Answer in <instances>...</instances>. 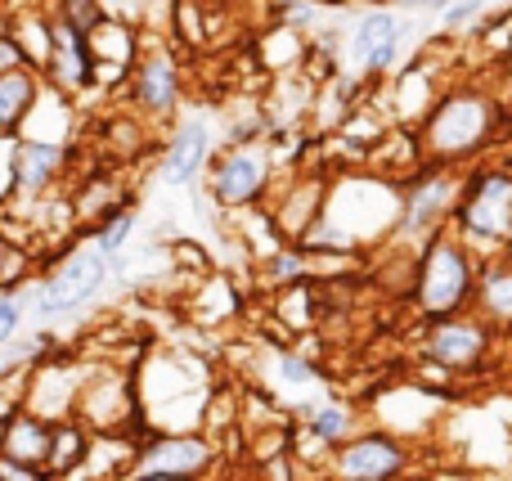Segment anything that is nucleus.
<instances>
[{
    "label": "nucleus",
    "mask_w": 512,
    "mask_h": 481,
    "mask_svg": "<svg viewBox=\"0 0 512 481\" xmlns=\"http://www.w3.org/2000/svg\"><path fill=\"white\" fill-rule=\"evenodd\" d=\"M414 144L423 162L459 171L495 158L504 149V90H490L481 81H450L414 126Z\"/></svg>",
    "instance_id": "f257e3e1"
},
{
    "label": "nucleus",
    "mask_w": 512,
    "mask_h": 481,
    "mask_svg": "<svg viewBox=\"0 0 512 481\" xmlns=\"http://www.w3.org/2000/svg\"><path fill=\"white\" fill-rule=\"evenodd\" d=\"M477 266H481V257L445 225L409 261V306L423 320H445V315L472 311Z\"/></svg>",
    "instance_id": "f03ea898"
},
{
    "label": "nucleus",
    "mask_w": 512,
    "mask_h": 481,
    "mask_svg": "<svg viewBox=\"0 0 512 481\" xmlns=\"http://www.w3.org/2000/svg\"><path fill=\"white\" fill-rule=\"evenodd\" d=\"M450 230L459 234L477 257H495V252L512 248V167L499 153L472 162V167L463 171Z\"/></svg>",
    "instance_id": "7ed1b4c3"
},
{
    "label": "nucleus",
    "mask_w": 512,
    "mask_h": 481,
    "mask_svg": "<svg viewBox=\"0 0 512 481\" xmlns=\"http://www.w3.org/2000/svg\"><path fill=\"white\" fill-rule=\"evenodd\" d=\"M400 185V203H396V225H391L387 243L400 257H414L432 234H441L454 216L459 203V185L463 171L459 167H441V162H418L414 176L396 180Z\"/></svg>",
    "instance_id": "20e7f679"
},
{
    "label": "nucleus",
    "mask_w": 512,
    "mask_h": 481,
    "mask_svg": "<svg viewBox=\"0 0 512 481\" xmlns=\"http://www.w3.org/2000/svg\"><path fill=\"white\" fill-rule=\"evenodd\" d=\"M108 279H113V266H108L104 252L90 248H63L59 261L45 270L41 284H23L18 288V302L23 311H36L41 320H59V315H77L86 306H95L104 297Z\"/></svg>",
    "instance_id": "39448f33"
},
{
    "label": "nucleus",
    "mask_w": 512,
    "mask_h": 481,
    "mask_svg": "<svg viewBox=\"0 0 512 481\" xmlns=\"http://www.w3.org/2000/svg\"><path fill=\"white\" fill-rule=\"evenodd\" d=\"M207 194L221 212H256L274 189V158L261 140L256 144H225L207 162Z\"/></svg>",
    "instance_id": "423d86ee"
},
{
    "label": "nucleus",
    "mask_w": 512,
    "mask_h": 481,
    "mask_svg": "<svg viewBox=\"0 0 512 481\" xmlns=\"http://www.w3.org/2000/svg\"><path fill=\"white\" fill-rule=\"evenodd\" d=\"M423 360L441 374H481L495 356L499 333L481 315H445V320H423Z\"/></svg>",
    "instance_id": "0eeeda50"
},
{
    "label": "nucleus",
    "mask_w": 512,
    "mask_h": 481,
    "mask_svg": "<svg viewBox=\"0 0 512 481\" xmlns=\"http://www.w3.org/2000/svg\"><path fill=\"white\" fill-rule=\"evenodd\" d=\"M414 468L409 446L387 428H364L346 437L328 459V481H400Z\"/></svg>",
    "instance_id": "6e6552de"
},
{
    "label": "nucleus",
    "mask_w": 512,
    "mask_h": 481,
    "mask_svg": "<svg viewBox=\"0 0 512 481\" xmlns=\"http://www.w3.org/2000/svg\"><path fill=\"white\" fill-rule=\"evenodd\" d=\"M221 464V450L203 432H153L135 446L131 473H162L176 481H207Z\"/></svg>",
    "instance_id": "1a4fd4ad"
},
{
    "label": "nucleus",
    "mask_w": 512,
    "mask_h": 481,
    "mask_svg": "<svg viewBox=\"0 0 512 481\" xmlns=\"http://www.w3.org/2000/svg\"><path fill=\"white\" fill-rule=\"evenodd\" d=\"M131 113L140 122H176L180 99H185V72L171 50H140L131 77H126Z\"/></svg>",
    "instance_id": "9d476101"
},
{
    "label": "nucleus",
    "mask_w": 512,
    "mask_h": 481,
    "mask_svg": "<svg viewBox=\"0 0 512 481\" xmlns=\"http://www.w3.org/2000/svg\"><path fill=\"white\" fill-rule=\"evenodd\" d=\"M405 32H409V23L400 9L369 5V9H360V18L346 32V54H351V63L364 77H387L396 68L400 50H405Z\"/></svg>",
    "instance_id": "9b49d317"
},
{
    "label": "nucleus",
    "mask_w": 512,
    "mask_h": 481,
    "mask_svg": "<svg viewBox=\"0 0 512 481\" xmlns=\"http://www.w3.org/2000/svg\"><path fill=\"white\" fill-rule=\"evenodd\" d=\"M68 140H36L18 135L9 144V198L14 203H41L63 176H68Z\"/></svg>",
    "instance_id": "f8f14e48"
},
{
    "label": "nucleus",
    "mask_w": 512,
    "mask_h": 481,
    "mask_svg": "<svg viewBox=\"0 0 512 481\" xmlns=\"http://www.w3.org/2000/svg\"><path fill=\"white\" fill-rule=\"evenodd\" d=\"M207 162H212V122L207 117H185V122L171 126L167 144H162L158 180L167 189H189L198 185Z\"/></svg>",
    "instance_id": "ddd939ff"
},
{
    "label": "nucleus",
    "mask_w": 512,
    "mask_h": 481,
    "mask_svg": "<svg viewBox=\"0 0 512 481\" xmlns=\"http://www.w3.org/2000/svg\"><path fill=\"white\" fill-rule=\"evenodd\" d=\"M41 77L50 81L59 95H81V90L95 81L90 41L81 32H72L68 23H59V18L50 23V54H45V63H41Z\"/></svg>",
    "instance_id": "4468645a"
},
{
    "label": "nucleus",
    "mask_w": 512,
    "mask_h": 481,
    "mask_svg": "<svg viewBox=\"0 0 512 481\" xmlns=\"http://www.w3.org/2000/svg\"><path fill=\"white\" fill-rule=\"evenodd\" d=\"M472 315H481L495 333L512 338V248L481 257L477 288H472Z\"/></svg>",
    "instance_id": "2eb2a0df"
},
{
    "label": "nucleus",
    "mask_w": 512,
    "mask_h": 481,
    "mask_svg": "<svg viewBox=\"0 0 512 481\" xmlns=\"http://www.w3.org/2000/svg\"><path fill=\"white\" fill-rule=\"evenodd\" d=\"M41 99H45V77L36 68L0 72V140H18Z\"/></svg>",
    "instance_id": "dca6fc26"
},
{
    "label": "nucleus",
    "mask_w": 512,
    "mask_h": 481,
    "mask_svg": "<svg viewBox=\"0 0 512 481\" xmlns=\"http://www.w3.org/2000/svg\"><path fill=\"white\" fill-rule=\"evenodd\" d=\"M45 446H50V419L23 410V405H9L0 414V455L18 459V464H45Z\"/></svg>",
    "instance_id": "f3484780"
},
{
    "label": "nucleus",
    "mask_w": 512,
    "mask_h": 481,
    "mask_svg": "<svg viewBox=\"0 0 512 481\" xmlns=\"http://www.w3.org/2000/svg\"><path fill=\"white\" fill-rule=\"evenodd\" d=\"M450 86V81L436 77L432 59L427 54H418V59H409L405 68L396 72V90H391V99H396V117L400 122H423V113L436 104V95Z\"/></svg>",
    "instance_id": "a211bd4d"
},
{
    "label": "nucleus",
    "mask_w": 512,
    "mask_h": 481,
    "mask_svg": "<svg viewBox=\"0 0 512 481\" xmlns=\"http://www.w3.org/2000/svg\"><path fill=\"white\" fill-rule=\"evenodd\" d=\"M90 441H95V432L86 428V423L77 419V414H68V419H54L50 423V446H45V473L50 477H63L72 481L86 468L90 459Z\"/></svg>",
    "instance_id": "6ab92c4d"
},
{
    "label": "nucleus",
    "mask_w": 512,
    "mask_h": 481,
    "mask_svg": "<svg viewBox=\"0 0 512 481\" xmlns=\"http://www.w3.org/2000/svg\"><path fill=\"white\" fill-rule=\"evenodd\" d=\"M135 225H140V216H135L131 198H126V203H117L113 212L95 225V252H104L113 270H122V252H126V243H131Z\"/></svg>",
    "instance_id": "aec40b11"
},
{
    "label": "nucleus",
    "mask_w": 512,
    "mask_h": 481,
    "mask_svg": "<svg viewBox=\"0 0 512 481\" xmlns=\"http://www.w3.org/2000/svg\"><path fill=\"white\" fill-rule=\"evenodd\" d=\"M306 432L324 450H337L346 437H355V410H351V405H342V401L310 405V410H306Z\"/></svg>",
    "instance_id": "412c9836"
},
{
    "label": "nucleus",
    "mask_w": 512,
    "mask_h": 481,
    "mask_svg": "<svg viewBox=\"0 0 512 481\" xmlns=\"http://www.w3.org/2000/svg\"><path fill=\"white\" fill-rule=\"evenodd\" d=\"M301 279H315V275H310V257L297 248V243H279L274 252L261 257V284L265 288H288V284H301Z\"/></svg>",
    "instance_id": "4be33fe9"
},
{
    "label": "nucleus",
    "mask_w": 512,
    "mask_h": 481,
    "mask_svg": "<svg viewBox=\"0 0 512 481\" xmlns=\"http://www.w3.org/2000/svg\"><path fill=\"white\" fill-rule=\"evenodd\" d=\"M27 275H32V252L0 234V293H18L23 284H32Z\"/></svg>",
    "instance_id": "5701e85b"
},
{
    "label": "nucleus",
    "mask_w": 512,
    "mask_h": 481,
    "mask_svg": "<svg viewBox=\"0 0 512 481\" xmlns=\"http://www.w3.org/2000/svg\"><path fill=\"white\" fill-rule=\"evenodd\" d=\"M54 18H59V23H68L72 32L90 36L108 14H104V5H99V0H59V5H54Z\"/></svg>",
    "instance_id": "b1692460"
},
{
    "label": "nucleus",
    "mask_w": 512,
    "mask_h": 481,
    "mask_svg": "<svg viewBox=\"0 0 512 481\" xmlns=\"http://www.w3.org/2000/svg\"><path fill=\"white\" fill-rule=\"evenodd\" d=\"M274 369H279V378L288 387H315L319 383V369H315V360H310L306 351H279Z\"/></svg>",
    "instance_id": "393cba45"
},
{
    "label": "nucleus",
    "mask_w": 512,
    "mask_h": 481,
    "mask_svg": "<svg viewBox=\"0 0 512 481\" xmlns=\"http://www.w3.org/2000/svg\"><path fill=\"white\" fill-rule=\"evenodd\" d=\"M490 14V0H454V5L441 9V27L445 32H459L468 23H481Z\"/></svg>",
    "instance_id": "a878e982"
},
{
    "label": "nucleus",
    "mask_w": 512,
    "mask_h": 481,
    "mask_svg": "<svg viewBox=\"0 0 512 481\" xmlns=\"http://www.w3.org/2000/svg\"><path fill=\"white\" fill-rule=\"evenodd\" d=\"M23 302H18V293H0V351L9 347V342H18V333H23Z\"/></svg>",
    "instance_id": "bb28decb"
},
{
    "label": "nucleus",
    "mask_w": 512,
    "mask_h": 481,
    "mask_svg": "<svg viewBox=\"0 0 512 481\" xmlns=\"http://www.w3.org/2000/svg\"><path fill=\"white\" fill-rule=\"evenodd\" d=\"M0 481H50L41 464H18V459L0 455Z\"/></svg>",
    "instance_id": "cd10ccee"
},
{
    "label": "nucleus",
    "mask_w": 512,
    "mask_h": 481,
    "mask_svg": "<svg viewBox=\"0 0 512 481\" xmlns=\"http://www.w3.org/2000/svg\"><path fill=\"white\" fill-rule=\"evenodd\" d=\"M9 68H32V63H27L23 45L14 41V32H9V27H0V72H9Z\"/></svg>",
    "instance_id": "c85d7f7f"
},
{
    "label": "nucleus",
    "mask_w": 512,
    "mask_h": 481,
    "mask_svg": "<svg viewBox=\"0 0 512 481\" xmlns=\"http://www.w3.org/2000/svg\"><path fill=\"white\" fill-rule=\"evenodd\" d=\"M495 77L504 81V90H512V41L499 50V59H495Z\"/></svg>",
    "instance_id": "c756f323"
},
{
    "label": "nucleus",
    "mask_w": 512,
    "mask_h": 481,
    "mask_svg": "<svg viewBox=\"0 0 512 481\" xmlns=\"http://www.w3.org/2000/svg\"><path fill=\"white\" fill-rule=\"evenodd\" d=\"M504 140H512V90H504Z\"/></svg>",
    "instance_id": "7c9ffc66"
},
{
    "label": "nucleus",
    "mask_w": 512,
    "mask_h": 481,
    "mask_svg": "<svg viewBox=\"0 0 512 481\" xmlns=\"http://www.w3.org/2000/svg\"><path fill=\"white\" fill-rule=\"evenodd\" d=\"M122 481H176V477H162V473H126Z\"/></svg>",
    "instance_id": "2f4dec72"
},
{
    "label": "nucleus",
    "mask_w": 512,
    "mask_h": 481,
    "mask_svg": "<svg viewBox=\"0 0 512 481\" xmlns=\"http://www.w3.org/2000/svg\"><path fill=\"white\" fill-rule=\"evenodd\" d=\"M265 5L274 9V14H283V9H292V5H301V0H265Z\"/></svg>",
    "instance_id": "473e14b6"
},
{
    "label": "nucleus",
    "mask_w": 512,
    "mask_h": 481,
    "mask_svg": "<svg viewBox=\"0 0 512 481\" xmlns=\"http://www.w3.org/2000/svg\"><path fill=\"white\" fill-rule=\"evenodd\" d=\"M221 481H256L252 473H221Z\"/></svg>",
    "instance_id": "72a5a7b5"
},
{
    "label": "nucleus",
    "mask_w": 512,
    "mask_h": 481,
    "mask_svg": "<svg viewBox=\"0 0 512 481\" xmlns=\"http://www.w3.org/2000/svg\"><path fill=\"white\" fill-rule=\"evenodd\" d=\"M441 5H454V0H441Z\"/></svg>",
    "instance_id": "f704fd0d"
},
{
    "label": "nucleus",
    "mask_w": 512,
    "mask_h": 481,
    "mask_svg": "<svg viewBox=\"0 0 512 481\" xmlns=\"http://www.w3.org/2000/svg\"><path fill=\"white\" fill-rule=\"evenodd\" d=\"M400 481H414V477H400Z\"/></svg>",
    "instance_id": "c9c22d12"
}]
</instances>
